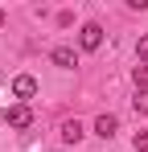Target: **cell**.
I'll return each instance as SVG.
<instances>
[{"instance_id":"6","label":"cell","mask_w":148,"mask_h":152,"mask_svg":"<svg viewBox=\"0 0 148 152\" xmlns=\"http://www.w3.org/2000/svg\"><path fill=\"white\" fill-rule=\"evenodd\" d=\"M82 136H86V127L78 124V119H66V124H62V140H66V144H78Z\"/></svg>"},{"instance_id":"7","label":"cell","mask_w":148,"mask_h":152,"mask_svg":"<svg viewBox=\"0 0 148 152\" xmlns=\"http://www.w3.org/2000/svg\"><path fill=\"white\" fill-rule=\"evenodd\" d=\"M132 82H136V91H148V66H136L132 70Z\"/></svg>"},{"instance_id":"5","label":"cell","mask_w":148,"mask_h":152,"mask_svg":"<svg viewBox=\"0 0 148 152\" xmlns=\"http://www.w3.org/2000/svg\"><path fill=\"white\" fill-rule=\"evenodd\" d=\"M49 58H53V66H62V70H74V66H78V58H74V50H70V45H58Z\"/></svg>"},{"instance_id":"12","label":"cell","mask_w":148,"mask_h":152,"mask_svg":"<svg viewBox=\"0 0 148 152\" xmlns=\"http://www.w3.org/2000/svg\"><path fill=\"white\" fill-rule=\"evenodd\" d=\"M0 82H4V74H0Z\"/></svg>"},{"instance_id":"8","label":"cell","mask_w":148,"mask_h":152,"mask_svg":"<svg viewBox=\"0 0 148 152\" xmlns=\"http://www.w3.org/2000/svg\"><path fill=\"white\" fill-rule=\"evenodd\" d=\"M132 107H136V115H148V91H136Z\"/></svg>"},{"instance_id":"2","label":"cell","mask_w":148,"mask_h":152,"mask_svg":"<svg viewBox=\"0 0 148 152\" xmlns=\"http://www.w3.org/2000/svg\"><path fill=\"white\" fill-rule=\"evenodd\" d=\"M4 119H8V127H17V132H25V127L33 124V111H29V103H12V107L4 111Z\"/></svg>"},{"instance_id":"4","label":"cell","mask_w":148,"mask_h":152,"mask_svg":"<svg viewBox=\"0 0 148 152\" xmlns=\"http://www.w3.org/2000/svg\"><path fill=\"white\" fill-rule=\"evenodd\" d=\"M115 132H119V119H115V115H99L95 119V136L99 140H111Z\"/></svg>"},{"instance_id":"3","label":"cell","mask_w":148,"mask_h":152,"mask_svg":"<svg viewBox=\"0 0 148 152\" xmlns=\"http://www.w3.org/2000/svg\"><path fill=\"white\" fill-rule=\"evenodd\" d=\"M12 95H17V99H33V95H37V78L33 74H17L12 78Z\"/></svg>"},{"instance_id":"9","label":"cell","mask_w":148,"mask_h":152,"mask_svg":"<svg viewBox=\"0 0 148 152\" xmlns=\"http://www.w3.org/2000/svg\"><path fill=\"white\" fill-rule=\"evenodd\" d=\"M136 58H140V66H148V33L136 41Z\"/></svg>"},{"instance_id":"11","label":"cell","mask_w":148,"mask_h":152,"mask_svg":"<svg viewBox=\"0 0 148 152\" xmlns=\"http://www.w3.org/2000/svg\"><path fill=\"white\" fill-rule=\"evenodd\" d=\"M0 29H4V8H0Z\"/></svg>"},{"instance_id":"1","label":"cell","mask_w":148,"mask_h":152,"mask_svg":"<svg viewBox=\"0 0 148 152\" xmlns=\"http://www.w3.org/2000/svg\"><path fill=\"white\" fill-rule=\"evenodd\" d=\"M78 45L86 53H95L99 45H103V25H99V21H86V25L78 29Z\"/></svg>"},{"instance_id":"10","label":"cell","mask_w":148,"mask_h":152,"mask_svg":"<svg viewBox=\"0 0 148 152\" xmlns=\"http://www.w3.org/2000/svg\"><path fill=\"white\" fill-rule=\"evenodd\" d=\"M132 148H136V152H148V132H136V140H132Z\"/></svg>"}]
</instances>
